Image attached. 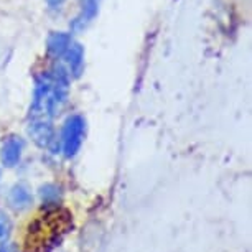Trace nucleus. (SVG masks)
<instances>
[{"mask_svg": "<svg viewBox=\"0 0 252 252\" xmlns=\"http://www.w3.org/2000/svg\"><path fill=\"white\" fill-rule=\"evenodd\" d=\"M10 229H12V222L8 220V216L0 213V239L5 237L8 232H10Z\"/></svg>", "mask_w": 252, "mask_h": 252, "instance_id": "9d476101", "label": "nucleus"}, {"mask_svg": "<svg viewBox=\"0 0 252 252\" xmlns=\"http://www.w3.org/2000/svg\"><path fill=\"white\" fill-rule=\"evenodd\" d=\"M69 45H71V36L68 33L58 32V33L50 35L48 43H46V50H48V53L51 56L58 58V56H63L66 51H68Z\"/></svg>", "mask_w": 252, "mask_h": 252, "instance_id": "423d86ee", "label": "nucleus"}, {"mask_svg": "<svg viewBox=\"0 0 252 252\" xmlns=\"http://www.w3.org/2000/svg\"><path fill=\"white\" fill-rule=\"evenodd\" d=\"M73 227V216L66 209H55L33 221L25 236L23 252H51Z\"/></svg>", "mask_w": 252, "mask_h": 252, "instance_id": "f257e3e1", "label": "nucleus"}, {"mask_svg": "<svg viewBox=\"0 0 252 252\" xmlns=\"http://www.w3.org/2000/svg\"><path fill=\"white\" fill-rule=\"evenodd\" d=\"M40 196L43 204H48V206L58 204L61 199V189L56 187V185H45V187H41L40 189Z\"/></svg>", "mask_w": 252, "mask_h": 252, "instance_id": "1a4fd4ad", "label": "nucleus"}, {"mask_svg": "<svg viewBox=\"0 0 252 252\" xmlns=\"http://www.w3.org/2000/svg\"><path fill=\"white\" fill-rule=\"evenodd\" d=\"M66 63L69 66V71L74 78L83 73V68H84V50L83 46L78 45V43H71L68 51H66Z\"/></svg>", "mask_w": 252, "mask_h": 252, "instance_id": "39448f33", "label": "nucleus"}, {"mask_svg": "<svg viewBox=\"0 0 252 252\" xmlns=\"http://www.w3.org/2000/svg\"><path fill=\"white\" fill-rule=\"evenodd\" d=\"M46 2H48L51 7H58V5H61V3L64 2V0H46Z\"/></svg>", "mask_w": 252, "mask_h": 252, "instance_id": "f8f14e48", "label": "nucleus"}, {"mask_svg": "<svg viewBox=\"0 0 252 252\" xmlns=\"http://www.w3.org/2000/svg\"><path fill=\"white\" fill-rule=\"evenodd\" d=\"M99 8V0H83L81 3V12L79 15L74 18L73 22V28L79 30V28H84L88 22H91L97 13Z\"/></svg>", "mask_w": 252, "mask_h": 252, "instance_id": "0eeeda50", "label": "nucleus"}, {"mask_svg": "<svg viewBox=\"0 0 252 252\" xmlns=\"http://www.w3.org/2000/svg\"><path fill=\"white\" fill-rule=\"evenodd\" d=\"M8 201L15 209H25L32 204V193L25 185H17L12 188Z\"/></svg>", "mask_w": 252, "mask_h": 252, "instance_id": "6e6552de", "label": "nucleus"}, {"mask_svg": "<svg viewBox=\"0 0 252 252\" xmlns=\"http://www.w3.org/2000/svg\"><path fill=\"white\" fill-rule=\"evenodd\" d=\"M84 127H86V122L81 116H71L66 121L63 127V135H61V144H63V152L68 158L78 154L79 147L83 144Z\"/></svg>", "mask_w": 252, "mask_h": 252, "instance_id": "f03ea898", "label": "nucleus"}, {"mask_svg": "<svg viewBox=\"0 0 252 252\" xmlns=\"http://www.w3.org/2000/svg\"><path fill=\"white\" fill-rule=\"evenodd\" d=\"M0 252H17V247L13 244H3L0 246Z\"/></svg>", "mask_w": 252, "mask_h": 252, "instance_id": "9b49d317", "label": "nucleus"}, {"mask_svg": "<svg viewBox=\"0 0 252 252\" xmlns=\"http://www.w3.org/2000/svg\"><path fill=\"white\" fill-rule=\"evenodd\" d=\"M28 134L38 147H50L53 144L55 130L50 122V117H33L28 127Z\"/></svg>", "mask_w": 252, "mask_h": 252, "instance_id": "7ed1b4c3", "label": "nucleus"}, {"mask_svg": "<svg viewBox=\"0 0 252 252\" xmlns=\"http://www.w3.org/2000/svg\"><path fill=\"white\" fill-rule=\"evenodd\" d=\"M22 150H23V140L20 137H10L5 140V144L2 147V161L7 166H15L22 158Z\"/></svg>", "mask_w": 252, "mask_h": 252, "instance_id": "20e7f679", "label": "nucleus"}]
</instances>
